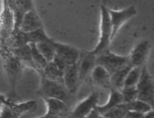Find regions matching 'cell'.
Wrapping results in <instances>:
<instances>
[{
	"label": "cell",
	"mask_w": 154,
	"mask_h": 118,
	"mask_svg": "<svg viewBox=\"0 0 154 118\" xmlns=\"http://www.w3.org/2000/svg\"><path fill=\"white\" fill-rule=\"evenodd\" d=\"M99 95L97 92H93L86 98L79 102L71 113L73 117H86L88 113L98 105Z\"/></svg>",
	"instance_id": "obj_10"
},
{
	"label": "cell",
	"mask_w": 154,
	"mask_h": 118,
	"mask_svg": "<svg viewBox=\"0 0 154 118\" xmlns=\"http://www.w3.org/2000/svg\"><path fill=\"white\" fill-rule=\"evenodd\" d=\"M22 64V63L13 55L7 61L5 69L10 78L13 81L18 76Z\"/></svg>",
	"instance_id": "obj_22"
},
{
	"label": "cell",
	"mask_w": 154,
	"mask_h": 118,
	"mask_svg": "<svg viewBox=\"0 0 154 118\" xmlns=\"http://www.w3.org/2000/svg\"><path fill=\"white\" fill-rule=\"evenodd\" d=\"M5 108L1 111L0 117H19L24 113L33 112L37 108L35 101H29L20 104H10L6 102Z\"/></svg>",
	"instance_id": "obj_6"
},
{
	"label": "cell",
	"mask_w": 154,
	"mask_h": 118,
	"mask_svg": "<svg viewBox=\"0 0 154 118\" xmlns=\"http://www.w3.org/2000/svg\"><path fill=\"white\" fill-rule=\"evenodd\" d=\"M144 117L147 118H154V109L152 108L149 111L144 114Z\"/></svg>",
	"instance_id": "obj_30"
},
{
	"label": "cell",
	"mask_w": 154,
	"mask_h": 118,
	"mask_svg": "<svg viewBox=\"0 0 154 118\" xmlns=\"http://www.w3.org/2000/svg\"><path fill=\"white\" fill-rule=\"evenodd\" d=\"M122 102L123 98L120 91L114 88H111L109 98L107 102L103 105H97L96 108L103 116V115L108 111L110 110L111 109L113 108Z\"/></svg>",
	"instance_id": "obj_16"
},
{
	"label": "cell",
	"mask_w": 154,
	"mask_h": 118,
	"mask_svg": "<svg viewBox=\"0 0 154 118\" xmlns=\"http://www.w3.org/2000/svg\"><path fill=\"white\" fill-rule=\"evenodd\" d=\"M86 117H90V118H99V117H103L101 114L98 111V110L96 108H93L86 116Z\"/></svg>",
	"instance_id": "obj_29"
},
{
	"label": "cell",
	"mask_w": 154,
	"mask_h": 118,
	"mask_svg": "<svg viewBox=\"0 0 154 118\" xmlns=\"http://www.w3.org/2000/svg\"><path fill=\"white\" fill-rule=\"evenodd\" d=\"M132 67L133 66L130 63H129L111 74V88H114L119 90L122 88L125 78L128 72Z\"/></svg>",
	"instance_id": "obj_17"
},
{
	"label": "cell",
	"mask_w": 154,
	"mask_h": 118,
	"mask_svg": "<svg viewBox=\"0 0 154 118\" xmlns=\"http://www.w3.org/2000/svg\"><path fill=\"white\" fill-rule=\"evenodd\" d=\"M63 84L67 90L70 93H75L81 82L76 64L67 65L63 75Z\"/></svg>",
	"instance_id": "obj_11"
},
{
	"label": "cell",
	"mask_w": 154,
	"mask_h": 118,
	"mask_svg": "<svg viewBox=\"0 0 154 118\" xmlns=\"http://www.w3.org/2000/svg\"><path fill=\"white\" fill-rule=\"evenodd\" d=\"M125 104L128 110L135 111L143 114H145L152 108L149 104L138 99L130 102L125 103Z\"/></svg>",
	"instance_id": "obj_25"
},
{
	"label": "cell",
	"mask_w": 154,
	"mask_h": 118,
	"mask_svg": "<svg viewBox=\"0 0 154 118\" xmlns=\"http://www.w3.org/2000/svg\"><path fill=\"white\" fill-rule=\"evenodd\" d=\"M55 55L62 60L67 65L76 64L80 51L72 46L55 42Z\"/></svg>",
	"instance_id": "obj_9"
},
{
	"label": "cell",
	"mask_w": 154,
	"mask_h": 118,
	"mask_svg": "<svg viewBox=\"0 0 154 118\" xmlns=\"http://www.w3.org/2000/svg\"><path fill=\"white\" fill-rule=\"evenodd\" d=\"M151 48L150 42L147 40L139 42L132 49L129 55V63L132 66H144Z\"/></svg>",
	"instance_id": "obj_8"
},
{
	"label": "cell",
	"mask_w": 154,
	"mask_h": 118,
	"mask_svg": "<svg viewBox=\"0 0 154 118\" xmlns=\"http://www.w3.org/2000/svg\"><path fill=\"white\" fill-rule=\"evenodd\" d=\"M112 25L110 20L108 8L104 5L100 7V37L96 47L91 50L92 52L97 55L108 49L112 40Z\"/></svg>",
	"instance_id": "obj_1"
},
{
	"label": "cell",
	"mask_w": 154,
	"mask_h": 118,
	"mask_svg": "<svg viewBox=\"0 0 154 118\" xmlns=\"http://www.w3.org/2000/svg\"><path fill=\"white\" fill-rule=\"evenodd\" d=\"M41 27H43L42 23L34 9H32L24 13L18 29L23 32L28 33Z\"/></svg>",
	"instance_id": "obj_12"
},
{
	"label": "cell",
	"mask_w": 154,
	"mask_h": 118,
	"mask_svg": "<svg viewBox=\"0 0 154 118\" xmlns=\"http://www.w3.org/2000/svg\"><path fill=\"white\" fill-rule=\"evenodd\" d=\"M25 37L28 44L30 43H36L42 41H47L51 39L45 33L43 27L39 28L31 32L25 33Z\"/></svg>",
	"instance_id": "obj_24"
},
{
	"label": "cell",
	"mask_w": 154,
	"mask_h": 118,
	"mask_svg": "<svg viewBox=\"0 0 154 118\" xmlns=\"http://www.w3.org/2000/svg\"><path fill=\"white\" fill-rule=\"evenodd\" d=\"M29 44L31 49L32 60L37 68V72L41 75L43 69L47 65L48 61L38 51L35 43H30Z\"/></svg>",
	"instance_id": "obj_21"
},
{
	"label": "cell",
	"mask_w": 154,
	"mask_h": 118,
	"mask_svg": "<svg viewBox=\"0 0 154 118\" xmlns=\"http://www.w3.org/2000/svg\"><path fill=\"white\" fill-rule=\"evenodd\" d=\"M96 63L103 67L110 75L129 63V56H122L109 49L96 55Z\"/></svg>",
	"instance_id": "obj_4"
},
{
	"label": "cell",
	"mask_w": 154,
	"mask_h": 118,
	"mask_svg": "<svg viewBox=\"0 0 154 118\" xmlns=\"http://www.w3.org/2000/svg\"><path fill=\"white\" fill-rule=\"evenodd\" d=\"M11 52L12 55L16 57L22 64L31 67L37 71L36 66L32 60L29 44H26L17 48H12Z\"/></svg>",
	"instance_id": "obj_14"
},
{
	"label": "cell",
	"mask_w": 154,
	"mask_h": 118,
	"mask_svg": "<svg viewBox=\"0 0 154 118\" xmlns=\"http://www.w3.org/2000/svg\"><path fill=\"white\" fill-rule=\"evenodd\" d=\"M16 10L14 13V29H18L23 15L26 11L34 9L32 0H16Z\"/></svg>",
	"instance_id": "obj_18"
},
{
	"label": "cell",
	"mask_w": 154,
	"mask_h": 118,
	"mask_svg": "<svg viewBox=\"0 0 154 118\" xmlns=\"http://www.w3.org/2000/svg\"><path fill=\"white\" fill-rule=\"evenodd\" d=\"M142 67L133 66L129 70L125 78L123 87H133L137 85L141 76Z\"/></svg>",
	"instance_id": "obj_23"
},
{
	"label": "cell",
	"mask_w": 154,
	"mask_h": 118,
	"mask_svg": "<svg viewBox=\"0 0 154 118\" xmlns=\"http://www.w3.org/2000/svg\"><path fill=\"white\" fill-rule=\"evenodd\" d=\"M6 102L5 98L2 95H0V116L2 111V105Z\"/></svg>",
	"instance_id": "obj_31"
},
{
	"label": "cell",
	"mask_w": 154,
	"mask_h": 118,
	"mask_svg": "<svg viewBox=\"0 0 154 118\" xmlns=\"http://www.w3.org/2000/svg\"><path fill=\"white\" fill-rule=\"evenodd\" d=\"M126 118H142L144 117V114L139 113L135 111L128 110L126 113L125 117Z\"/></svg>",
	"instance_id": "obj_28"
},
{
	"label": "cell",
	"mask_w": 154,
	"mask_h": 118,
	"mask_svg": "<svg viewBox=\"0 0 154 118\" xmlns=\"http://www.w3.org/2000/svg\"><path fill=\"white\" fill-rule=\"evenodd\" d=\"M55 42L51 38L49 40L42 41L35 43L38 51L48 62L51 61L55 55Z\"/></svg>",
	"instance_id": "obj_20"
},
{
	"label": "cell",
	"mask_w": 154,
	"mask_h": 118,
	"mask_svg": "<svg viewBox=\"0 0 154 118\" xmlns=\"http://www.w3.org/2000/svg\"><path fill=\"white\" fill-rule=\"evenodd\" d=\"M108 12L112 25V40L121 26L137 14L136 8L133 5L121 10H113L108 8Z\"/></svg>",
	"instance_id": "obj_5"
},
{
	"label": "cell",
	"mask_w": 154,
	"mask_h": 118,
	"mask_svg": "<svg viewBox=\"0 0 154 118\" xmlns=\"http://www.w3.org/2000/svg\"><path fill=\"white\" fill-rule=\"evenodd\" d=\"M46 105V113L41 116L42 118L58 117L62 114L66 109V103L63 101L52 98H42Z\"/></svg>",
	"instance_id": "obj_13"
},
{
	"label": "cell",
	"mask_w": 154,
	"mask_h": 118,
	"mask_svg": "<svg viewBox=\"0 0 154 118\" xmlns=\"http://www.w3.org/2000/svg\"><path fill=\"white\" fill-rule=\"evenodd\" d=\"M93 82L97 85L105 88H111V75L102 66L96 64L91 73Z\"/></svg>",
	"instance_id": "obj_15"
},
{
	"label": "cell",
	"mask_w": 154,
	"mask_h": 118,
	"mask_svg": "<svg viewBox=\"0 0 154 118\" xmlns=\"http://www.w3.org/2000/svg\"><path fill=\"white\" fill-rule=\"evenodd\" d=\"M38 95L43 98H52L61 99L67 103L70 94L64 84L41 76V81L38 90Z\"/></svg>",
	"instance_id": "obj_2"
},
{
	"label": "cell",
	"mask_w": 154,
	"mask_h": 118,
	"mask_svg": "<svg viewBox=\"0 0 154 118\" xmlns=\"http://www.w3.org/2000/svg\"><path fill=\"white\" fill-rule=\"evenodd\" d=\"M123 102L128 103L137 99V90L136 86L133 87H123L120 90Z\"/></svg>",
	"instance_id": "obj_27"
},
{
	"label": "cell",
	"mask_w": 154,
	"mask_h": 118,
	"mask_svg": "<svg viewBox=\"0 0 154 118\" xmlns=\"http://www.w3.org/2000/svg\"><path fill=\"white\" fill-rule=\"evenodd\" d=\"M96 64V55L91 51H80L76 66L81 81L84 80L91 74Z\"/></svg>",
	"instance_id": "obj_7"
},
{
	"label": "cell",
	"mask_w": 154,
	"mask_h": 118,
	"mask_svg": "<svg viewBox=\"0 0 154 118\" xmlns=\"http://www.w3.org/2000/svg\"><path fill=\"white\" fill-rule=\"evenodd\" d=\"M128 109L125 104L122 102L118 105L116 106L113 108L108 111L103 115V117H109V118H122L125 117Z\"/></svg>",
	"instance_id": "obj_26"
},
{
	"label": "cell",
	"mask_w": 154,
	"mask_h": 118,
	"mask_svg": "<svg viewBox=\"0 0 154 118\" xmlns=\"http://www.w3.org/2000/svg\"><path fill=\"white\" fill-rule=\"evenodd\" d=\"M136 88L137 99L147 102L154 109V80L147 70L146 64L142 67L141 76Z\"/></svg>",
	"instance_id": "obj_3"
},
{
	"label": "cell",
	"mask_w": 154,
	"mask_h": 118,
	"mask_svg": "<svg viewBox=\"0 0 154 118\" xmlns=\"http://www.w3.org/2000/svg\"><path fill=\"white\" fill-rule=\"evenodd\" d=\"M63 72L58 67L53 61H51L48 62L47 65L44 67L40 75L49 79L57 81L63 84Z\"/></svg>",
	"instance_id": "obj_19"
}]
</instances>
